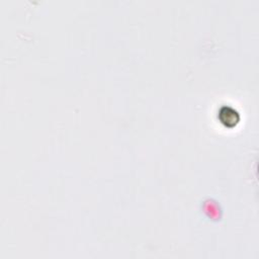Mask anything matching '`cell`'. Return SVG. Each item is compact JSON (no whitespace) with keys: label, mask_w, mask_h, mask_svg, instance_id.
I'll list each match as a JSON object with an SVG mask.
<instances>
[{"label":"cell","mask_w":259,"mask_h":259,"mask_svg":"<svg viewBox=\"0 0 259 259\" xmlns=\"http://www.w3.org/2000/svg\"><path fill=\"white\" fill-rule=\"evenodd\" d=\"M218 118L227 127H234L240 121V113L231 105H223L218 111Z\"/></svg>","instance_id":"obj_1"}]
</instances>
